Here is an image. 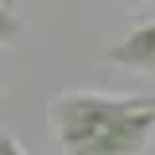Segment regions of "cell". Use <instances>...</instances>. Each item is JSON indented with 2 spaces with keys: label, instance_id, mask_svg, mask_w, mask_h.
Here are the masks:
<instances>
[{
  "label": "cell",
  "instance_id": "4",
  "mask_svg": "<svg viewBox=\"0 0 155 155\" xmlns=\"http://www.w3.org/2000/svg\"><path fill=\"white\" fill-rule=\"evenodd\" d=\"M0 155H23V147H19V140L8 128H0Z\"/></svg>",
  "mask_w": 155,
  "mask_h": 155
},
{
  "label": "cell",
  "instance_id": "5",
  "mask_svg": "<svg viewBox=\"0 0 155 155\" xmlns=\"http://www.w3.org/2000/svg\"><path fill=\"white\" fill-rule=\"evenodd\" d=\"M0 4H12V0H0Z\"/></svg>",
  "mask_w": 155,
  "mask_h": 155
},
{
  "label": "cell",
  "instance_id": "1",
  "mask_svg": "<svg viewBox=\"0 0 155 155\" xmlns=\"http://www.w3.org/2000/svg\"><path fill=\"white\" fill-rule=\"evenodd\" d=\"M58 155H140L155 132V97L66 89L47 101Z\"/></svg>",
  "mask_w": 155,
  "mask_h": 155
},
{
  "label": "cell",
  "instance_id": "2",
  "mask_svg": "<svg viewBox=\"0 0 155 155\" xmlns=\"http://www.w3.org/2000/svg\"><path fill=\"white\" fill-rule=\"evenodd\" d=\"M109 62L132 70V74L155 78V23H140L116 47H109Z\"/></svg>",
  "mask_w": 155,
  "mask_h": 155
},
{
  "label": "cell",
  "instance_id": "3",
  "mask_svg": "<svg viewBox=\"0 0 155 155\" xmlns=\"http://www.w3.org/2000/svg\"><path fill=\"white\" fill-rule=\"evenodd\" d=\"M19 35H23V23H19L16 8L12 4H0V47H12Z\"/></svg>",
  "mask_w": 155,
  "mask_h": 155
}]
</instances>
